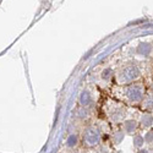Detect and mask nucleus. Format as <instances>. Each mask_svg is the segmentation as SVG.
Listing matches in <instances>:
<instances>
[{"label": "nucleus", "instance_id": "7ed1b4c3", "mask_svg": "<svg viewBox=\"0 0 153 153\" xmlns=\"http://www.w3.org/2000/svg\"><path fill=\"white\" fill-rule=\"evenodd\" d=\"M86 141H87V143L90 145V146L97 145L98 141H99V134L96 130H93V129L88 130L87 131V135H86Z\"/></svg>", "mask_w": 153, "mask_h": 153}, {"label": "nucleus", "instance_id": "20e7f679", "mask_svg": "<svg viewBox=\"0 0 153 153\" xmlns=\"http://www.w3.org/2000/svg\"><path fill=\"white\" fill-rule=\"evenodd\" d=\"M149 50H151V47L148 45V44H141L140 45V48H138V52H141L143 55H147L148 53H149Z\"/></svg>", "mask_w": 153, "mask_h": 153}, {"label": "nucleus", "instance_id": "423d86ee", "mask_svg": "<svg viewBox=\"0 0 153 153\" xmlns=\"http://www.w3.org/2000/svg\"><path fill=\"white\" fill-rule=\"evenodd\" d=\"M127 124H129V129H127L129 131H132V130L136 129V123H135V121H129Z\"/></svg>", "mask_w": 153, "mask_h": 153}, {"label": "nucleus", "instance_id": "f257e3e1", "mask_svg": "<svg viewBox=\"0 0 153 153\" xmlns=\"http://www.w3.org/2000/svg\"><path fill=\"white\" fill-rule=\"evenodd\" d=\"M143 94H145V87L141 83H136L127 90V97L132 102H140L143 98Z\"/></svg>", "mask_w": 153, "mask_h": 153}, {"label": "nucleus", "instance_id": "39448f33", "mask_svg": "<svg viewBox=\"0 0 153 153\" xmlns=\"http://www.w3.org/2000/svg\"><path fill=\"white\" fill-rule=\"evenodd\" d=\"M152 123H153V118H152V117L147 115V117H143V118H142V124H143L146 127H148Z\"/></svg>", "mask_w": 153, "mask_h": 153}, {"label": "nucleus", "instance_id": "f03ea898", "mask_svg": "<svg viewBox=\"0 0 153 153\" xmlns=\"http://www.w3.org/2000/svg\"><path fill=\"white\" fill-rule=\"evenodd\" d=\"M140 76V70L136 66H127L126 69H124V71L121 72V81L124 82H130L136 80Z\"/></svg>", "mask_w": 153, "mask_h": 153}]
</instances>
